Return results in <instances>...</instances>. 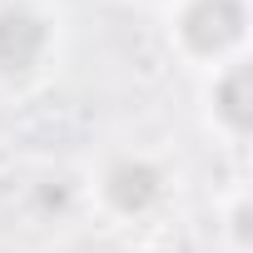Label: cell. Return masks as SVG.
Wrapping results in <instances>:
<instances>
[{
	"label": "cell",
	"mask_w": 253,
	"mask_h": 253,
	"mask_svg": "<svg viewBox=\"0 0 253 253\" xmlns=\"http://www.w3.org/2000/svg\"><path fill=\"white\" fill-rule=\"evenodd\" d=\"M243 35V5L238 0H194L189 15H184V40L204 55L233 45Z\"/></svg>",
	"instance_id": "obj_1"
},
{
	"label": "cell",
	"mask_w": 253,
	"mask_h": 253,
	"mask_svg": "<svg viewBox=\"0 0 253 253\" xmlns=\"http://www.w3.org/2000/svg\"><path fill=\"white\" fill-rule=\"evenodd\" d=\"M45 50V20L30 10H0V70L20 75Z\"/></svg>",
	"instance_id": "obj_2"
},
{
	"label": "cell",
	"mask_w": 253,
	"mask_h": 253,
	"mask_svg": "<svg viewBox=\"0 0 253 253\" xmlns=\"http://www.w3.org/2000/svg\"><path fill=\"white\" fill-rule=\"evenodd\" d=\"M154 194H159V174H154L149 164L124 159V164H114V169H109V199H114L124 213L149 209V204H154Z\"/></svg>",
	"instance_id": "obj_3"
},
{
	"label": "cell",
	"mask_w": 253,
	"mask_h": 253,
	"mask_svg": "<svg viewBox=\"0 0 253 253\" xmlns=\"http://www.w3.org/2000/svg\"><path fill=\"white\" fill-rule=\"evenodd\" d=\"M218 109H223V119L233 124V129H248L253 124V70L248 65H238L218 84Z\"/></svg>",
	"instance_id": "obj_4"
}]
</instances>
